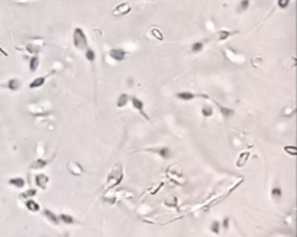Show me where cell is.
<instances>
[{
  "instance_id": "6da1fadb",
  "label": "cell",
  "mask_w": 297,
  "mask_h": 237,
  "mask_svg": "<svg viewBox=\"0 0 297 237\" xmlns=\"http://www.w3.org/2000/svg\"><path fill=\"white\" fill-rule=\"evenodd\" d=\"M73 44L77 49H85L88 46V42H87V37H86L85 33L81 28H76L74 32H73Z\"/></svg>"
},
{
  "instance_id": "7a4b0ae2",
  "label": "cell",
  "mask_w": 297,
  "mask_h": 237,
  "mask_svg": "<svg viewBox=\"0 0 297 237\" xmlns=\"http://www.w3.org/2000/svg\"><path fill=\"white\" fill-rule=\"evenodd\" d=\"M130 11H131V7H130V5H129L128 2H123V4L117 5V6L115 7V9L113 11V14H114V15H116V16H122V15H126V14H128Z\"/></svg>"
},
{
  "instance_id": "3957f363",
  "label": "cell",
  "mask_w": 297,
  "mask_h": 237,
  "mask_svg": "<svg viewBox=\"0 0 297 237\" xmlns=\"http://www.w3.org/2000/svg\"><path fill=\"white\" fill-rule=\"evenodd\" d=\"M109 56L113 59H115L116 62H121L126 57V51L122 50V49H113V50L109 51Z\"/></svg>"
},
{
  "instance_id": "277c9868",
  "label": "cell",
  "mask_w": 297,
  "mask_h": 237,
  "mask_svg": "<svg viewBox=\"0 0 297 237\" xmlns=\"http://www.w3.org/2000/svg\"><path fill=\"white\" fill-rule=\"evenodd\" d=\"M131 102H132V106H133V107H135V108H136V109H137V111L146 118V120H149V116L144 113V104L137 98H131Z\"/></svg>"
},
{
  "instance_id": "5b68a950",
  "label": "cell",
  "mask_w": 297,
  "mask_h": 237,
  "mask_svg": "<svg viewBox=\"0 0 297 237\" xmlns=\"http://www.w3.org/2000/svg\"><path fill=\"white\" fill-rule=\"evenodd\" d=\"M35 183L36 185L41 187V188H46V185L49 183V178L46 177V174H43V173H41V174H37L36 178H35Z\"/></svg>"
},
{
  "instance_id": "8992f818",
  "label": "cell",
  "mask_w": 297,
  "mask_h": 237,
  "mask_svg": "<svg viewBox=\"0 0 297 237\" xmlns=\"http://www.w3.org/2000/svg\"><path fill=\"white\" fill-rule=\"evenodd\" d=\"M39 65H40V59H39V57H37V56L32 57L30 63H29V70H30L32 72H35V71L37 70Z\"/></svg>"
},
{
  "instance_id": "52a82bcc",
  "label": "cell",
  "mask_w": 297,
  "mask_h": 237,
  "mask_svg": "<svg viewBox=\"0 0 297 237\" xmlns=\"http://www.w3.org/2000/svg\"><path fill=\"white\" fill-rule=\"evenodd\" d=\"M44 81H46V78L44 77H39V78H35L29 84V87L30 88H37V87H40V86H42L43 84H44Z\"/></svg>"
},
{
  "instance_id": "ba28073f",
  "label": "cell",
  "mask_w": 297,
  "mask_h": 237,
  "mask_svg": "<svg viewBox=\"0 0 297 237\" xmlns=\"http://www.w3.org/2000/svg\"><path fill=\"white\" fill-rule=\"evenodd\" d=\"M26 207L30 211H40V204L34 200H28L26 202Z\"/></svg>"
},
{
  "instance_id": "9c48e42d",
  "label": "cell",
  "mask_w": 297,
  "mask_h": 237,
  "mask_svg": "<svg viewBox=\"0 0 297 237\" xmlns=\"http://www.w3.org/2000/svg\"><path fill=\"white\" fill-rule=\"evenodd\" d=\"M177 97L180 100H185V101H189V100H193V99L195 98V95L191 92H180L177 94Z\"/></svg>"
},
{
  "instance_id": "30bf717a",
  "label": "cell",
  "mask_w": 297,
  "mask_h": 237,
  "mask_svg": "<svg viewBox=\"0 0 297 237\" xmlns=\"http://www.w3.org/2000/svg\"><path fill=\"white\" fill-rule=\"evenodd\" d=\"M7 87L11 90V91H18L20 88V81L18 79H11L7 84Z\"/></svg>"
},
{
  "instance_id": "8fae6325",
  "label": "cell",
  "mask_w": 297,
  "mask_h": 237,
  "mask_svg": "<svg viewBox=\"0 0 297 237\" xmlns=\"http://www.w3.org/2000/svg\"><path fill=\"white\" fill-rule=\"evenodd\" d=\"M9 184L12 185V186H15V187H23L25 186V180L22 179V178H13V179H11L9 180Z\"/></svg>"
},
{
  "instance_id": "7c38bea8",
  "label": "cell",
  "mask_w": 297,
  "mask_h": 237,
  "mask_svg": "<svg viewBox=\"0 0 297 237\" xmlns=\"http://www.w3.org/2000/svg\"><path fill=\"white\" fill-rule=\"evenodd\" d=\"M46 164H48V162H46V160H43V159H37V160H35L33 164H32V169H42V167H44Z\"/></svg>"
},
{
  "instance_id": "4fadbf2b",
  "label": "cell",
  "mask_w": 297,
  "mask_h": 237,
  "mask_svg": "<svg viewBox=\"0 0 297 237\" xmlns=\"http://www.w3.org/2000/svg\"><path fill=\"white\" fill-rule=\"evenodd\" d=\"M272 197L274 200H280L281 197H282V191H281V188H278V187H274L273 190H272Z\"/></svg>"
},
{
  "instance_id": "5bb4252c",
  "label": "cell",
  "mask_w": 297,
  "mask_h": 237,
  "mask_svg": "<svg viewBox=\"0 0 297 237\" xmlns=\"http://www.w3.org/2000/svg\"><path fill=\"white\" fill-rule=\"evenodd\" d=\"M44 214H46V216L51 221V222H53V223H58V218H57V216L53 214L52 211H48V209H46L44 211Z\"/></svg>"
},
{
  "instance_id": "9a60e30c",
  "label": "cell",
  "mask_w": 297,
  "mask_h": 237,
  "mask_svg": "<svg viewBox=\"0 0 297 237\" xmlns=\"http://www.w3.org/2000/svg\"><path fill=\"white\" fill-rule=\"evenodd\" d=\"M127 102H128V95L127 94H121L119 97V100H117V106L123 107V106L127 105Z\"/></svg>"
},
{
  "instance_id": "2e32d148",
  "label": "cell",
  "mask_w": 297,
  "mask_h": 237,
  "mask_svg": "<svg viewBox=\"0 0 297 237\" xmlns=\"http://www.w3.org/2000/svg\"><path fill=\"white\" fill-rule=\"evenodd\" d=\"M85 57L87 58L88 62H94V59H95V53L93 51L92 49H87L85 53Z\"/></svg>"
},
{
  "instance_id": "e0dca14e",
  "label": "cell",
  "mask_w": 297,
  "mask_h": 237,
  "mask_svg": "<svg viewBox=\"0 0 297 237\" xmlns=\"http://www.w3.org/2000/svg\"><path fill=\"white\" fill-rule=\"evenodd\" d=\"M60 220L64 222V223H67V224H72L74 222V220H73L72 216H70V215H65V214H62L60 215Z\"/></svg>"
},
{
  "instance_id": "ac0fdd59",
  "label": "cell",
  "mask_w": 297,
  "mask_h": 237,
  "mask_svg": "<svg viewBox=\"0 0 297 237\" xmlns=\"http://www.w3.org/2000/svg\"><path fill=\"white\" fill-rule=\"evenodd\" d=\"M202 49H203V43H202V42H196V43H194V44L191 46L193 53H200Z\"/></svg>"
},
{
  "instance_id": "d6986e66",
  "label": "cell",
  "mask_w": 297,
  "mask_h": 237,
  "mask_svg": "<svg viewBox=\"0 0 297 237\" xmlns=\"http://www.w3.org/2000/svg\"><path fill=\"white\" fill-rule=\"evenodd\" d=\"M159 155L161 156L163 158H170V150L167 149V148H161L160 150H159Z\"/></svg>"
},
{
  "instance_id": "ffe728a7",
  "label": "cell",
  "mask_w": 297,
  "mask_h": 237,
  "mask_svg": "<svg viewBox=\"0 0 297 237\" xmlns=\"http://www.w3.org/2000/svg\"><path fill=\"white\" fill-rule=\"evenodd\" d=\"M250 5V0H243L241 2H240V5H239V12L241 11H245V9H247V7Z\"/></svg>"
},
{
  "instance_id": "44dd1931",
  "label": "cell",
  "mask_w": 297,
  "mask_h": 237,
  "mask_svg": "<svg viewBox=\"0 0 297 237\" xmlns=\"http://www.w3.org/2000/svg\"><path fill=\"white\" fill-rule=\"evenodd\" d=\"M36 194V190H28L25 193L21 194V197H34Z\"/></svg>"
},
{
  "instance_id": "7402d4cb",
  "label": "cell",
  "mask_w": 297,
  "mask_h": 237,
  "mask_svg": "<svg viewBox=\"0 0 297 237\" xmlns=\"http://www.w3.org/2000/svg\"><path fill=\"white\" fill-rule=\"evenodd\" d=\"M217 35H218V39L219 40H225L231 35V33H230V32H225L224 30V32H218Z\"/></svg>"
},
{
  "instance_id": "603a6c76",
  "label": "cell",
  "mask_w": 297,
  "mask_h": 237,
  "mask_svg": "<svg viewBox=\"0 0 297 237\" xmlns=\"http://www.w3.org/2000/svg\"><path fill=\"white\" fill-rule=\"evenodd\" d=\"M284 151L288 152V153H290L291 156H295V155H296V152H297V150H296V148H295V146H285V148H284Z\"/></svg>"
},
{
  "instance_id": "cb8c5ba5",
  "label": "cell",
  "mask_w": 297,
  "mask_h": 237,
  "mask_svg": "<svg viewBox=\"0 0 297 237\" xmlns=\"http://www.w3.org/2000/svg\"><path fill=\"white\" fill-rule=\"evenodd\" d=\"M202 114L204 116H210L212 114V108L211 107H203L202 108Z\"/></svg>"
},
{
  "instance_id": "d4e9b609",
  "label": "cell",
  "mask_w": 297,
  "mask_h": 237,
  "mask_svg": "<svg viewBox=\"0 0 297 237\" xmlns=\"http://www.w3.org/2000/svg\"><path fill=\"white\" fill-rule=\"evenodd\" d=\"M289 2H290V0H277V5L281 7V8H285V7H288Z\"/></svg>"
},
{
  "instance_id": "484cf974",
  "label": "cell",
  "mask_w": 297,
  "mask_h": 237,
  "mask_svg": "<svg viewBox=\"0 0 297 237\" xmlns=\"http://www.w3.org/2000/svg\"><path fill=\"white\" fill-rule=\"evenodd\" d=\"M221 112H222V114H223V115H225V116H229V115L233 114V111H232V109L225 108V107H222V108H221Z\"/></svg>"
},
{
  "instance_id": "4316f807",
  "label": "cell",
  "mask_w": 297,
  "mask_h": 237,
  "mask_svg": "<svg viewBox=\"0 0 297 237\" xmlns=\"http://www.w3.org/2000/svg\"><path fill=\"white\" fill-rule=\"evenodd\" d=\"M152 34L154 35V37H157V39H159V40H163V35H161V33H160V30H157V29L154 28V29H152Z\"/></svg>"
},
{
  "instance_id": "83f0119b",
  "label": "cell",
  "mask_w": 297,
  "mask_h": 237,
  "mask_svg": "<svg viewBox=\"0 0 297 237\" xmlns=\"http://www.w3.org/2000/svg\"><path fill=\"white\" fill-rule=\"evenodd\" d=\"M219 223L218 222H214L212 223V225H211V229H212V231H215V232H218V230H219Z\"/></svg>"
},
{
  "instance_id": "f1b7e54d",
  "label": "cell",
  "mask_w": 297,
  "mask_h": 237,
  "mask_svg": "<svg viewBox=\"0 0 297 237\" xmlns=\"http://www.w3.org/2000/svg\"><path fill=\"white\" fill-rule=\"evenodd\" d=\"M0 55H1V56H5V57H7V56H8L7 51H5V50H4V49H1V48H0Z\"/></svg>"
}]
</instances>
